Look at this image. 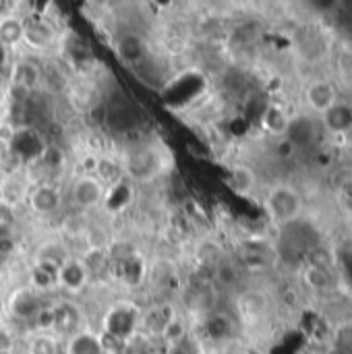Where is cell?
<instances>
[{
    "label": "cell",
    "instance_id": "20",
    "mask_svg": "<svg viewBox=\"0 0 352 354\" xmlns=\"http://www.w3.org/2000/svg\"><path fill=\"white\" fill-rule=\"evenodd\" d=\"M303 257H305V266H307V268L326 270V272H334V268H336V257H334L332 249L326 247V245H315V247H311Z\"/></svg>",
    "mask_w": 352,
    "mask_h": 354
},
{
    "label": "cell",
    "instance_id": "22",
    "mask_svg": "<svg viewBox=\"0 0 352 354\" xmlns=\"http://www.w3.org/2000/svg\"><path fill=\"white\" fill-rule=\"evenodd\" d=\"M334 348H338V351H342V353L346 354H352V324H346V326L338 328V332H336V346Z\"/></svg>",
    "mask_w": 352,
    "mask_h": 354
},
{
    "label": "cell",
    "instance_id": "24",
    "mask_svg": "<svg viewBox=\"0 0 352 354\" xmlns=\"http://www.w3.org/2000/svg\"><path fill=\"white\" fill-rule=\"evenodd\" d=\"M338 68L346 79H352V50H342L338 54Z\"/></svg>",
    "mask_w": 352,
    "mask_h": 354
},
{
    "label": "cell",
    "instance_id": "1",
    "mask_svg": "<svg viewBox=\"0 0 352 354\" xmlns=\"http://www.w3.org/2000/svg\"><path fill=\"white\" fill-rule=\"evenodd\" d=\"M263 205H266V212H268L272 224L278 228H284V226H288L301 218L303 197L295 187L280 183V185H274L266 193Z\"/></svg>",
    "mask_w": 352,
    "mask_h": 354
},
{
    "label": "cell",
    "instance_id": "4",
    "mask_svg": "<svg viewBox=\"0 0 352 354\" xmlns=\"http://www.w3.org/2000/svg\"><path fill=\"white\" fill-rule=\"evenodd\" d=\"M48 307L46 303V295L44 292H37L35 288L31 286H21L17 288L10 297H8V303H6V311L17 319V322H23V324H29L39 317V313Z\"/></svg>",
    "mask_w": 352,
    "mask_h": 354
},
{
    "label": "cell",
    "instance_id": "10",
    "mask_svg": "<svg viewBox=\"0 0 352 354\" xmlns=\"http://www.w3.org/2000/svg\"><path fill=\"white\" fill-rule=\"evenodd\" d=\"M62 354H106L102 334L91 328L79 330L62 340Z\"/></svg>",
    "mask_w": 352,
    "mask_h": 354
},
{
    "label": "cell",
    "instance_id": "21",
    "mask_svg": "<svg viewBox=\"0 0 352 354\" xmlns=\"http://www.w3.org/2000/svg\"><path fill=\"white\" fill-rule=\"evenodd\" d=\"M352 178V168L349 166H338V168H334L332 172H330V176H328V185H330V189L332 191H336L338 193V189L346 183V180H351Z\"/></svg>",
    "mask_w": 352,
    "mask_h": 354
},
{
    "label": "cell",
    "instance_id": "16",
    "mask_svg": "<svg viewBox=\"0 0 352 354\" xmlns=\"http://www.w3.org/2000/svg\"><path fill=\"white\" fill-rule=\"evenodd\" d=\"M212 280H214L216 288H220V290H226V292L234 290V288L241 284V280H243L241 263H239V261H234V259L224 257V259L214 268V276H212Z\"/></svg>",
    "mask_w": 352,
    "mask_h": 354
},
{
    "label": "cell",
    "instance_id": "11",
    "mask_svg": "<svg viewBox=\"0 0 352 354\" xmlns=\"http://www.w3.org/2000/svg\"><path fill=\"white\" fill-rule=\"evenodd\" d=\"M25 31V15L19 10H10L0 17V48L6 52H15L23 46Z\"/></svg>",
    "mask_w": 352,
    "mask_h": 354
},
{
    "label": "cell",
    "instance_id": "14",
    "mask_svg": "<svg viewBox=\"0 0 352 354\" xmlns=\"http://www.w3.org/2000/svg\"><path fill=\"white\" fill-rule=\"evenodd\" d=\"M23 354H62V340L50 330H33L25 338Z\"/></svg>",
    "mask_w": 352,
    "mask_h": 354
},
{
    "label": "cell",
    "instance_id": "17",
    "mask_svg": "<svg viewBox=\"0 0 352 354\" xmlns=\"http://www.w3.org/2000/svg\"><path fill=\"white\" fill-rule=\"evenodd\" d=\"M290 120H293V116L280 104L266 106V110L261 114V127H263V131H268L272 137H278V139H282L286 135V131L290 127Z\"/></svg>",
    "mask_w": 352,
    "mask_h": 354
},
{
    "label": "cell",
    "instance_id": "15",
    "mask_svg": "<svg viewBox=\"0 0 352 354\" xmlns=\"http://www.w3.org/2000/svg\"><path fill=\"white\" fill-rule=\"evenodd\" d=\"M259 185L257 172L249 164H232L228 172V187L237 195H251Z\"/></svg>",
    "mask_w": 352,
    "mask_h": 354
},
{
    "label": "cell",
    "instance_id": "12",
    "mask_svg": "<svg viewBox=\"0 0 352 354\" xmlns=\"http://www.w3.org/2000/svg\"><path fill=\"white\" fill-rule=\"evenodd\" d=\"M284 139L288 143H293V147L297 151L313 145L317 141V122H315V118L313 116H293Z\"/></svg>",
    "mask_w": 352,
    "mask_h": 354
},
{
    "label": "cell",
    "instance_id": "26",
    "mask_svg": "<svg viewBox=\"0 0 352 354\" xmlns=\"http://www.w3.org/2000/svg\"><path fill=\"white\" fill-rule=\"evenodd\" d=\"M241 354H263L259 348H245V351H241Z\"/></svg>",
    "mask_w": 352,
    "mask_h": 354
},
{
    "label": "cell",
    "instance_id": "25",
    "mask_svg": "<svg viewBox=\"0 0 352 354\" xmlns=\"http://www.w3.org/2000/svg\"><path fill=\"white\" fill-rule=\"evenodd\" d=\"M338 195H340L342 201H352V178L351 180H346V183L338 189Z\"/></svg>",
    "mask_w": 352,
    "mask_h": 354
},
{
    "label": "cell",
    "instance_id": "9",
    "mask_svg": "<svg viewBox=\"0 0 352 354\" xmlns=\"http://www.w3.org/2000/svg\"><path fill=\"white\" fill-rule=\"evenodd\" d=\"M338 102L336 87L330 79H313L305 87V106L313 114H326Z\"/></svg>",
    "mask_w": 352,
    "mask_h": 354
},
{
    "label": "cell",
    "instance_id": "27",
    "mask_svg": "<svg viewBox=\"0 0 352 354\" xmlns=\"http://www.w3.org/2000/svg\"><path fill=\"white\" fill-rule=\"evenodd\" d=\"M326 354H346V353H342V351H338V348H332V351H328Z\"/></svg>",
    "mask_w": 352,
    "mask_h": 354
},
{
    "label": "cell",
    "instance_id": "2",
    "mask_svg": "<svg viewBox=\"0 0 352 354\" xmlns=\"http://www.w3.org/2000/svg\"><path fill=\"white\" fill-rule=\"evenodd\" d=\"M60 44V33L56 23L48 12H33L25 15V31H23V46L33 56L50 54Z\"/></svg>",
    "mask_w": 352,
    "mask_h": 354
},
{
    "label": "cell",
    "instance_id": "13",
    "mask_svg": "<svg viewBox=\"0 0 352 354\" xmlns=\"http://www.w3.org/2000/svg\"><path fill=\"white\" fill-rule=\"evenodd\" d=\"M322 124L332 135H344L352 129V104L336 102L326 114H322Z\"/></svg>",
    "mask_w": 352,
    "mask_h": 354
},
{
    "label": "cell",
    "instance_id": "23",
    "mask_svg": "<svg viewBox=\"0 0 352 354\" xmlns=\"http://www.w3.org/2000/svg\"><path fill=\"white\" fill-rule=\"evenodd\" d=\"M297 153V149L293 147V143H288L284 137L276 143V147H274V156H276V160H282V162H286V160H293V156Z\"/></svg>",
    "mask_w": 352,
    "mask_h": 354
},
{
    "label": "cell",
    "instance_id": "8",
    "mask_svg": "<svg viewBox=\"0 0 352 354\" xmlns=\"http://www.w3.org/2000/svg\"><path fill=\"white\" fill-rule=\"evenodd\" d=\"M91 272L85 266L81 257H68L60 268L56 276V288L68 292V295H81L89 284Z\"/></svg>",
    "mask_w": 352,
    "mask_h": 354
},
{
    "label": "cell",
    "instance_id": "6",
    "mask_svg": "<svg viewBox=\"0 0 352 354\" xmlns=\"http://www.w3.org/2000/svg\"><path fill=\"white\" fill-rule=\"evenodd\" d=\"M8 85L21 87L29 93H37L41 89V64L33 54L19 56L8 64Z\"/></svg>",
    "mask_w": 352,
    "mask_h": 354
},
{
    "label": "cell",
    "instance_id": "5",
    "mask_svg": "<svg viewBox=\"0 0 352 354\" xmlns=\"http://www.w3.org/2000/svg\"><path fill=\"white\" fill-rule=\"evenodd\" d=\"M25 203L37 218H52L64 205V195L54 183H39L31 185Z\"/></svg>",
    "mask_w": 352,
    "mask_h": 354
},
{
    "label": "cell",
    "instance_id": "19",
    "mask_svg": "<svg viewBox=\"0 0 352 354\" xmlns=\"http://www.w3.org/2000/svg\"><path fill=\"white\" fill-rule=\"evenodd\" d=\"M303 284L315 292V295H326V292H334L336 288V276L334 272H326V270H315V268H307L303 270Z\"/></svg>",
    "mask_w": 352,
    "mask_h": 354
},
{
    "label": "cell",
    "instance_id": "3",
    "mask_svg": "<svg viewBox=\"0 0 352 354\" xmlns=\"http://www.w3.org/2000/svg\"><path fill=\"white\" fill-rule=\"evenodd\" d=\"M108 195V187L91 172H81L73 178L68 187V203L77 212H91L98 209Z\"/></svg>",
    "mask_w": 352,
    "mask_h": 354
},
{
    "label": "cell",
    "instance_id": "7",
    "mask_svg": "<svg viewBox=\"0 0 352 354\" xmlns=\"http://www.w3.org/2000/svg\"><path fill=\"white\" fill-rule=\"evenodd\" d=\"M83 328H87L83 324V311L73 301L52 303V328H50V332H54L60 340H64Z\"/></svg>",
    "mask_w": 352,
    "mask_h": 354
},
{
    "label": "cell",
    "instance_id": "18",
    "mask_svg": "<svg viewBox=\"0 0 352 354\" xmlns=\"http://www.w3.org/2000/svg\"><path fill=\"white\" fill-rule=\"evenodd\" d=\"M237 307H239L241 315L259 319L266 313V309H268V297L259 288H253V290L249 288V290H243L237 297Z\"/></svg>",
    "mask_w": 352,
    "mask_h": 354
}]
</instances>
